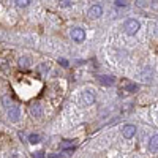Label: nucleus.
<instances>
[{
	"mask_svg": "<svg viewBox=\"0 0 158 158\" xmlns=\"http://www.w3.org/2000/svg\"><path fill=\"white\" fill-rule=\"evenodd\" d=\"M139 27H141V24H139L136 19H128V21L123 24V30H125L127 35H136L138 30H139Z\"/></svg>",
	"mask_w": 158,
	"mask_h": 158,
	"instance_id": "1",
	"label": "nucleus"
},
{
	"mask_svg": "<svg viewBox=\"0 0 158 158\" xmlns=\"http://www.w3.org/2000/svg\"><path fill=\"white\" fill-rule=\"evenodd\" d=\"M71 38H73V41H76V43H82L84 40H85V32H84V29L74 27V29L71 30Z\"/></svg>",
	"mask_w": 158,
	"mask_h": 158,
	"instance_id": "2",
	"label": "nucleus"
},
{
	"mask_svg": "<svg viewBox=\"0 0 158 158\" xmlns=\"http://www.w3.org/2000/svg\"><path fill=\"white\" fill-rule=\"evenodd\" d=\"M81 103L85 104V106H89V104H94V103H95V94H94L92 90L82 92V95H81Z\"/></svg>",
	"mask_w": 158,
	"mask_h": 158,
	"instance_id": "3",
	"label": "nucleus"
},
{
	"mask_svg": "<svg viewBox=\"0 0 158 158\" xmlns=\"http://www.w3.org/2000/svg\"><path fill=\"white\" fill-rule=\"evenodd\" d=\"M122 133H123V138L131 139V138H133V136L136 135V127H135V125H131V123H128V125H125V127H123Z\"/></svg>",
	"mask_w": 158,
	"mask_h": 158,
	"instance_id": "4",
	"label": "nucleus"
},
{
	"mask_svg": "<svg viewBox=\"0 0 158 158\" xmlns=\"http://www.w3.org/2000/svg\"><path fill=\"white\" fill-rule=\"evenodd\" d=\"M19 117H21V111H19L18 106H11L8 109V118H10L11 122H18Z\"/></svg>",
	"mask_w": 158,
	"mask_h": 158,
	"instance_id": "5",
	"label": "nucleus"
},
{
	"mask_svg": "<svg viewBox=\"0 0 158 158\" xmlns=\"http://www.w3.org/2000/svg\"><path fill=\"white\" fill-rule=\"evenodd\" d=\"M101 15H103V6H101V5H94V6H90L89 16H90L92 19H97V18H100Z\"/></svg>",
	"mask_w": 158,
	"mask_h": 158,
	"instance_id": "6",
	"label": "nucleus"
},
{
	"mask_svg": "<svg viewBox=\"0 0 158 158\" xmlns=\"http://www.w3.org/2000/svg\"><path fill=\"white\" fill-rule=\"evenodd\" d=\"M30 114H32V117H41V114H43L41 106H40L38 103L32 104V106H30Z\"/></svg>",
	"mask_w": 158,
	"mask_h": 158,
	"instance_id": "7",
	"label": "nucleus"
},
{
	"mask_svg": "<svg viewBox=\"0 0 158 158\" xmlns=\"http://www.w3.org/2000/svg\"><path fill=\"white\" fill-rule=\"evenodd\" d=\"M149 150L150 152H158V135L150 138V141H149Z\"/></svg>",
	"mask_w": 158,
	"mask_h": 158,
	"instance_id": "8",
	"label": "nucleus"
},
{
	"mask_svg": "<svg viewBox=\"0 0 158 158\" xmlns=\"http://www.w3.org/2000/svg\"><path fill=\"white\" fill-rule=\"evenodd\" d=\"M98 79H100V82L104 84V85H112L114 81H115V77H114V76H100Z\"/></svg>",
	"mask_w": 158,
	"mask_h": 158,
	"instance_id": "9",
	"label": "nucleus"
},
{
	"mask_svg": "<svg viewBox=\"0 0 158 158\" xmlns=\"http://www.w3.org/2000/svg\"><path fill=\"white\" fill-rule=\"evenodd\" d=\"M19 67L21 68H29L30 67V59L29 57H21L19 59Z\"/></svg>",
	"mask_w": 158,
	"mask_h": 158,
	"instance_id": "10",
	"label": "nucleus"
},
{
	"mask_svg": "<svg viewBox=\"0 0 158 158\" xmlns=\"http://www.w3.org/2000/svg\"><path fill=\"white\" fill-rule=\"evenodd\" d=\"M40 139H41V136L36 135V133H33V135H30V136H29V142H30V144H38V142H40Z\"/></svg>",
	"mask_w": 158,
	"mask_h": 158,
	"instance_id": "11",
	"label": "nucleus"
},
{
	"mask_svg": "<svg viewBox=\"0 0 158 158\" xmlns=\"http://www.w3.org/2000/svg\"><path fill=\"white\" fill-rule=\"evenodd\" d=\"M38 71L41 73V74H46V73L49 71V63H41V65L38 67Z\"/></svg>",
	"mask_w": 158,
	"mask_h": 158,
	"instance_id": "12",
	"label": "nucleus"
},
{
	"mask_svg": "<svg viewBox=\"0 0 158 158\" xmlns=\"http://www.w3.org/2000/svg\"><path fill=\"white\" fill-rule=\"evenodd\" d=\"M16 6H19V8H24V6H29V3H30V0H16Z\"/></svg>",
	"mask_w": 158,
	"mask_h": 158,
	"instance_id": "13",
	"label": "nucleus"
},
{
	"mask_svg": "<svg viewBox=\"0 0 158 158\" xmlns=\"http://www.w3.org/2000/svg\"><path fill=\"white\" fill-rule=\"evenodd\" d=\"M62 149H74V142L73 141H63L62 142Z\"/></svg>",
	"mask_w": 158,
	"mask_h": 158,
	"instance_id": "14",
	"label": "nucleus"
},
{
	"mask_svg": "<svg viewBox=\"0 0 158 158\" xmlns=\"http://www.w3.org/2000/svg\"><path fill=\"white\" fill-rule=\"evenodd\" d=\"M114 3H115V6H123V8H125V6L128 5L127 2H122V0H115V2H114Z\"/></svg>",
	"mask_w": 158,
	"mask_h": 158,
	"instance_id": "15",
	"label": "nucleus"
},
{
	"mask_svg": "<svg viewBox=\"0 0 158 158\" xmlns=\"http://www.w3.org/2000/svg\"><path fill=\"white\" fill-rule=\"evenodd\" d=\"M127 89H128L130 92H136V90H138V85H136V84H130Z\"/></svg>",
	"mask_w": 158,
	"mask_h": 158,
	"instance_id": "16",
	"label": "nucleus"
},
{
	"mask_svg": "<svg viewBox=\"0 0 158 158\" xmlns=\"http://www.w3.org/2000/svg\"><path fill=\"white\" fill-rule=\"evenodd\" d=\"M3 103H5L6 108H11V106H10V104H11V100H10L8 97H3Z\"/></svg>",
	"mask_w": 158,
	"mask_h": 158,
	"instance_id": "17",
	"label": "nucleus"
},
{
	"mask_svg": "<svg viewBox=\"0 0 158 158\" xmlns=\"http://www.w3.org/2000/svg\"><path fill=\"white\" fill-rule=\"evenodd\" d=\"M33 158H44V152H36V153H33Z\"/></svg>",
	"mask_w": 158,
	"mask_h": 158,
	"instance_id": "18",
	"label": "nucleus"
},
{
	"mask_svg": "<svg viewBox=\"0 0 158 158\" xmlns=\"http://www.w3.org/2000/svg\"><path fill=\"white\" fill-rule=\"evenodd\" d=\"M59 63L63 65V67H68V60H65V59H59Z\"/></svg>",
	"mask_w": 158,
	"mask_h": 158,
	"instance_id": "19",
	"label": "nucleus"
},
{
	"mask_svg": "<svg viewBox=\"0 0 158 158\" xmlns=\"http://www.w3.org/2000/svg\"><path fill=\"white\" fill-rule=\"evenodd\" d=\"M60 5H62V6H65V8H67V6H71V5H73V2H70V0H67V2H62Z\"/></svg>",
	"mask_w": 158,
	"mask_h": 158,
	"instance_id": "20",
	"label": "nucleus"
}]
</instances>
